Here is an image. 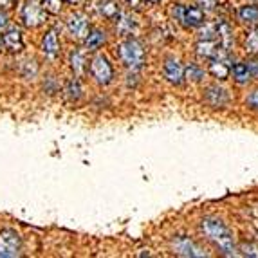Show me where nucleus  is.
Wrapping results in <instances>:
<instances>
[{
    "label": "nucleus",
    "instance_id": "f257e3e1",
    "mask_svg": "<svg viewBox=\"0 0 258 258\" xmlns=\"http://www.w3.org/2000/svg\"><path fill=\"white\" fill-rule=\"evenodd\" d=\"M201 231L222 254H226V256L237 254V244H235L233 233L229 231V228L220 219L204 217L201 220Z\"/></svg>",
    "mask_w": 258,
    "mask_h": 258
},
{
    "label": "nucleus",
    "instance_id": "f03ea898",
    "mask_svg": "<svg viewBox=\"0 0 258 258\" xmlns=\"http://www.w3.org/2000/svg\"><path fill=\"white\" fill-rule=\"evenodd\" d=\"M117 56L123 61L125 67L132 71H138L145 63V49H143L141 42L136 38H126L117 45Z\"/></svg>",
    "mask_w": 258,
    "mask_h": 258
},
{
    "label": "nucleus",
    "instance_id": "7ed1b4c3",
    "mask_svg": "<svg viewBox=\"0 0 258 258\" xmlns=\"http://www.w3.org/2000/svg\"><path fill=\"white\" fill-rule=\"evenodd\" d=\"M22 254V240L13 229L0 231V258H15Z\"/></svg>",
    "mask_w": 258,
    "mask_h": 258
},
{
    "label": "nucleus",
    "instance_id": "20e7f679",
    "mask_svg": "<svg viewBox=\"0 0 258 258\" xmlns=\"http://www.w3.org/2000/svg\"><path fill=\"white\" fill-rule=\"evenodd\" d=\"M177 22H181L184 27H199L204 24V11L201 8H189V6L177 4L172 9Z\"/></svg>",
    "mask_w": 258,
    "mask_h": 258
},
{
    "label": "nucleus",
    "instance_id": "39448f33",
    "mask_svg": "<svg viewBox=\"0 0 258 258\" xmlns=\"http://www.w3.org/2000/svg\"><path fill=\"white\" fill-rule=\"evenodd\" d=\"M91 74L99 85H108L114 78V69H112L110 61L107 60V56L96 54L91 60Z\"/></svg>",
    "mask_w": 258,
    "mask_h": 258
},
{
    "label": "nucleus",
    "instance_id": "423d86ee",
    "mask_svg": "<svg viewBox=\"0 0 258 258\" xmlns=\"http://www.w3.org/2000/svg\"><path fill=\"white\" fill-rule=\"evenodd\" d=\"M172 251L179 256H208V253H204L197 244L189 237H184V235H179L172 240Z\"/></svg>",
    "mask_w": 258,
    "mask_h": 258
},
{
    "label": "nucleus",
    "instance_id": "0eeeda50",
    "mask_svg": "<svg viewBox=\"0 0 258 258\" xmlns=\"http://www.w3.org/2000/svg\"><path fill=\"white\" fill-rule=\"evenodd\" d=\"M210 61V74L217 80H226V78L231 74V67H229V56H228V49H220L217 52V56H213Z\"/></svg>",
    "mask_w": 258,
    "mask_h": 258
},
{
    "label": "nucleus",
    "instance_id": "6e6552de",
    "mask_svg": "<svg viewBox=\"0 0 258 258\" xmlns=\"http://www.w3.org/2000/svg\"><path fill=\"white\" fill-rule=\"evenodd\" d=\"M45 9L42 6H38L35 0L27 2V6H24L22 9V20H24V26L27 27H38L45 22Z\"/></svg>",
    "mask_w": 258,
    "mask_h": 258
},
{
    "label": "nucleus",
    "instance_id": "1a4fd4ad",
    "mask_svg": "<svg viewBox=\"0 0 258 258\" xmlns=\"http://www.w3.org/2000/svg\"><path fill=\"white\" fill-rule=\"evenodd\" d=\"M163 76L172 85H181L184 82V67L177 58H168L163 65Z\"/></svg>",
    "mask_w": 258,
    "mask_h": 258
},
{
    "label": "nucleus",
    "instance_id": "9d476101",
    "mask_svg": "<svg viewBox=\"0 0 258 258\" xmlns=\"http://www.w3.org/2000/svg\"><path fill=\"white\" fill-rule=\"evenodd\" d=\"M67 29H69L71 36L76 40H82L89 33V18L82 13H74L67 20Z\"/></svg>",
    "mask_w": 258,
    "mask_h": 258
},
{
    "label": "nucleus",
    "instance_id": "9b49d317",
    "mask_svg": "<svg viewBox=\"0 0 258 258\" xmlns=\"http://www.w3.org/2000/svg\"><path fill=\"white\" fill-rule=\"evenodd\" d=\"M206 101L215 108H224L229 103V94L226 92V89L219 85H211L206 89V94H204Z\"/></svg>",
    "mask_w": 258,
    "mask_h": 258
},
{
    "label": "nucleus",
    "instance_id": "f8f14e48",
    "mask_svg": "<svg viewBox=\"0 0 258 258\" xmlns=\"http://www.w3.org/2000/svg\"><path fill=\"white\" fill-rule=\"evenodd\" d=\"M2 43L9 52H20L24 49V38H22V31L18 27H9L2 35Z\"/></svg>",
    "mask_w": 258,
    "mask_h": 258
},
{
    "label": "nucleus",
    "instance_id": "ddd939ff",
    "mask_svg": "<svg viewBox=\"0 0 258 258\" xmlns=\"http://www.w3.org/2000/svg\"><path fill=\"white\" fill-rule=\"evenodd\" d=\"M42 51L43 54L54 60L58 58L60 54V40H58V35H56V31H47L45 35H43V40H42Z\"/></svg>",
    "mask_w": 258,
    "mask_h": 258
},
{
    "label": "nucleus",
    "instance_id": "4468645a",
    "mask_svg": "<svg viewBox=\"0 0 258 258\" xmlns=\"http://www.w3.org/2000/svg\"><path fill=\"white\" fill-rule=\"evenodd\" d=\"M224 49L217 40L213 38H201L197 43V54L204 60H211L213 56H217V52Z\"/></svg>",
    "mask_w": 258,
    "mask_h": 258
},
{
    "label": "nucleus",
    "instance_id": "2eb2a0df",
    "mask_svg": "<svg viewBox=\"0 0 258 258\" xmlns=\"http://www.w3.org/2000/svg\"><path fill=\"white\" fill-rule=\"evenodd\" d=\"M105 40H107V38H105L103 31L91 29L85 36V47L89 49V51H98V49L105 43Z\"/></svg>",
    "mask_w": 258,
    "mask_h": 258
},
{
    "label": "nucleus",
    "instance_id": "dca6fc26",
    "mask_svg": "<svg viewBox=\"0 0 258 258\" xmlns=\"http://www.w3.org/2000/svg\"><path fill=\"white\" fill-rule=\"evenodd\" d=\"M98 9H99V13L103 15L105 18H108V20H114V18H117L121 15L119 4H117L116 0H101Z\"/></svg>",
    "mask_w": 258,
    "mask_h": 258
},
{
    "label": "nucleus",
    "instance_id": "f3484780",
    "mask_svg": "<svg viewBox=\"0 0 258 258\" xmlns=\"http://www.w3.org/2000/svg\"><path fill=\"white\" fill-rule=\"evenodd\" d=\"M238 20L244 24H258V6H242L238 9Z\"/></svg>",
    "mask_w": 258,
    "mask_h": 258
},
{
    "label": "nucleus",
    "instance_id": "a211bd4d",
    "mask_svg": "<svg viewBox=\"0 0 258 258\" xmlns=\"http://www.w3.org/2000/svg\"><path fill=\"white\" fill-rule=\"evenodd\" d=\"M231 74H233V80L237 83H242V85L251 80V73L247 63H235L231 67Z\"/></svg>",
    "mask_w": 258,
    "mask_h": 258
},
{
    "label": "nucleus",
    "instance_id": "6ab92c4d",
    "mask_svg": "<svg viewBox=\"0 0 258 258\" xmlns=\"http://www.w3.org/2000/svg\"><path fill=\"white\" fill-rule=\"evenodd\" d=\"M119 20L117 22V31H119L121 35H130L134 31V27H136V18L132 17V15H119Z\"/></svg>",
    "mask_w": 258,
    "mask_h": 258
},
{
    "label": "nucleus",
    "instance_id": "aec40b11",
    "mask_svg": "<svg viewBox=\"0 0 258 258\" xmlns=\"http://www.w3.org/2000/svg\"><path fill=\"white\" fill-rule=\"evenodd\" d=\"M71 67H73L74 74L78 78L82 76L85 71V54L82 51H73L71 52Z\"/></svg>",
    "mask_w": 258,
    "mask_h": 258
},
{
    "label": "nucleus",
    "instance_id": "412c9836",
    "mask_svg": "<svg viewBox=\"0 0 258 258\" xmlns=\"http://www.w3.org/2000/svg\"><path fill=\"white\" fill-rule=\"evenodd\" d=\"M65 96H67L71 101H76V99L82 98V85H80L78 76L67 82V85H65Z\"/></svg>",
    "mask_w": 258,
    "mask_h": 258
},
{
    "label": "nucleus",
    "instance_id": "4be33fe9",
    "mask_svg": "<svg viewBox=\"0 0 258 258\" xmlns=\"http://www.w3.org/2000/svg\"><path fill=\"white\" fill-rule=\"evenodd\" d=\"M245 51L258 58V27L247 33L245 36Z\"/></svg>",
    "mask_w": 258,
    "mask_h": 258
},
{
    "label": "nucleus",
    "instance_id": "5701e85b",
    "mask_svg": "<svg viewBox=\"0 0 258 258\" xmlns=\"http://www.w3.org/2000/svg\"><path fill=\"white\" fill-rule=\"evenodd\" d=\"M184 78L189 82H201L204 78V71L197 63H189L184 67Z\"/></svg>",
    "mask_w": 258,
    "mask_h": 258
},
{
    "label": "nucleus",
    "instance_id": "b1692460",
    "mask_svg": "<svg viewBox=\"0 0 258 258\" xmlns=\"http://www.w3.org/2000/svg\"><path fill=\"white\" fill-rule=\"evenodd\" d=\"M63 0H42V8L51 15H58L61 11Z\"/></svg>",
    "mask_w": 258,
    "mask_h": 258
},
{
    "label": "nucleus",
    "instance_id": "393cba45",
    "mask_svg": "<svg viewBox=\"0 0 258 258\" xmlns=\"http://www.w3.org/2000/svg\"><path fill=\"white\" fill-rule=\"evenodd\" d=\"M245 105L249 108H253V110H258V89H254V91H251L249 94H247Z\"/></svg>",
    "mask_w": 258,
    "mask_h": 258
},
{
    "label": "nucleus",
    "instance_id": "a878e982",
    "mask_svg": "<svg viewBox=\"0 0 258 258\" xmlns=\"http://www.w3.org/2000/svg\"><path fill=\"white\" fill-rule=\"evenodd\" d=\"M242 256H258V249L254 245H240Z\"/></svg>",
    "mask_w": 258,
    "mask_h": 258
},
{
    "label": "nucleus",
    "instance_id": "bb28decb",
    "mask_svg": "<svg viewBox=\"0 0 258 258\" xmlns=\"http://www.w3.org/2000/svg\"><path fill=\"white\" fill-rule=\"evenodd\" d=\"M6 24H8V17H6V13L0 11V49H2V29L6 27Z\"/></svg>",
    "mask_w": 258,
    "mask_h": 258
},
{
    "label": "nucleus",
    "instance_id": "cd10ccee",
    "mask_svg": "<svg viewBox=\"0 0 258 258\" xmlns=\"http://www.w3.org/2000/svg\"><path fill=\"white\" fill-rule=\"evenodd\" d=\"M247 67H249L251 78H258V61H247Z\"/></svg>",
    "mask_w": 258,
    "mask_h": 258
},
{
    "label": "nucleus",
    "instance_id": "c85d7f7f",
    "mask_svg": "<svg viewBox=\"0 0 258 258\" xmlns=\"http://www.w3.org/2000/svg\"><path fill=\"white\" fill-rule=\"evenodd\" d=\"M17 6V0H0V8L4 9H11Z\"/></svg>",
    "mask_w": 258,
    "mask_h": 258
},
{
    "label": "nucleus",
    "instance_id": "c756f323",
    "mask_svg": "<svg viewBox=\"0 0 258 258\" xmlns=\"http://www.w3.org/2000/svg\"><path fill=\"white\" fill-rule=\"evenodd\" d=\"M201 4L206 6L208 9H213L215 8V0H201Z\"/></svg>",
    "mask_w": 258,
    "mask_h": 258
},
{
    "label": "nucleus",
    "instance_id": "7c9ffc66",
    "mask_svg": "<svg viewBox=\"0 0 258 258\" xmlns=\"http://www.w3.org/2000/svg\"><path fill=\"white\" fill-rule=\"evenodd\" d=\"M143 2H145V4H159L161 0H143Z\"/></svg>",
    "mask_w": 258,
    "mask_h": 258
},
{
    "label": "nucleus",
    "instance_id": "2f4dec72",
    "mask_svg": "<svg viewBox=\"0 0 258 258\" xmlns=\"http://www.w3.org/2000/svg\"><path fill=\"white\" fill-rule=\"evenodd\" d=\"M67 2H69V4H82L83 0H67Z\"/></svg>",
    "mask_w": 258,
    "mask_h": 258
}]
</instances>
